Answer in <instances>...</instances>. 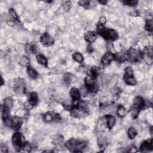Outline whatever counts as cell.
I'll return each instance as SVG.
<instances>
[{
    "mask_svg": "<svg viewBox=\"0 0 153 153\" xmlns=\"http://www.w3.org/2000/svg\"><path fill=\"white\" fill-rule=\"evenodd\" d=\"M112 92L113 93V95L114 96H119L121 93V90L118 88H114L113 90H112Z\"/></svg>",
    "mask_w": 153,
    "mask_h": 153,
    "instance_id": "8d00e7d4",
    "label": "cell"
},
{
    "mask_svg": "<svg viewBox=\"0 0 153 153\" xmlns=\"http://www.w3.org/2000/svg\"><path fill=\"white\" fill-rule=\"evenodd\" d=\"M96 33L102 37L105 40H111L115 41L118 38L117 32L113 29H109L104 27L103 25L98 24L97 32Z\"/></svg>",
    "mask_w": 153,
    "mask_h": 153,
    "instance_id": "3957f363",
    "label": "cell"
},
{
    "mask_svg": "<svg viewBox=\"0 0 153 153\" xmlns=\"http://www.w3.org/2000/svg\"><path fill=\"white\" fill-rule=\"evenodd\" d=\"M136 151H137V148L135 146L131 147V149L129 150V152H135Z\"/></svg>",
    "mask_w": 153,
    "mask_h": 153,
    "instance_id": "60d3db41",
    "label": "cell"
},
{
    "mask_svg": "<svg viewBox=\"0 0 153 153\" xmlns=\"http://www.w3.org/2000/svg\"><path fill=\"white\" fill-rule=\"evenodd\" d=\"M143 56L148 57L152 59L153 57V50L152 47L151 46H148L145 47V49L143 52Z\"/></svg>",
    "mask_w": 153,
    "mask_h": 153,
    "instance_id": "603a6c76",
    "label": "cell"
},
{
    "mask_svg": "<svg viewBox=\"0 0 153 153\" xmlns=\"http://www.w3.org/2000/svg\"><path fill=\"white\" fill-rule=\"evenodd\" d=\"M79 4L83 7L85 9H88V7H90V1H87V0H84V1H80L78 2Z\"/></svg>",
    "mask_w": 153,
    "mask_h": 153,
    "instance_id": "e575fe53",
    "label": "cell"
},
{
    "mask_svg": "<svg viewBox=\"0 0 153 153\" xmlns=\"http://www.w3.org/2000/svg\"><path fill=\"white\" fill-rule=\"evenodd\" d=\"M62 6L63 7L64 10H65L66 12H68L69 10V9H71V3L69 1H64L62 4Z\"/></svg>",
    "mask_w": 153,
    "mask_h": 153,
    "instance_id": "d590c367",
    "label": "cell"
},
{
    "mask_svg": "<svg viewBox=\"0 0 153 153\" xmlns=\"http://www.w3.org/2000/svg\"><path fill=\"white\" fill-rule=\"evenodd\" d=\"M9 13H10V15L11 16V17L16 21H17L18 22H20V19H19V18L18 16V15L17 14L16 12L14 11V9H9Z\"/></svg>",
    "mask_w": 153,
    "mask_h": 153,
    "instance_id": "d6a6232c",
    "label": "cell"
},
{
    "mask_svg": "<svg viewBox=\"0 0 153 153\" xmlns=\"http://www.w3.org/2000/svg\"><path fill=\"white\" fill-rule=\"evenodd\" d=\"M124 82L127 85L135 86L137 84L136 80L135 78L133 69L131 67H127L125 69V74L123 77Z\"/></svg>",
    "mask_w": 153,
    "mask_h": 153,
    "instance_id": "ba28073f",
    "label": "cell"
},
{
    "mask_svg": "<svg viewBox=\"0 0 153 153\" xmlns=\"http://www.w3.org/2000/svg\"><path fill=\"white\" fill-rule=\"evenodd\" d=\"M114 60H115L114 54L111 52H107L102 56L101 59V62L103 65L108 66Z\"/></svg>",
    "mask_w": 153,
    "mask_h": 153,
    "instance_id": "8fae6325",
    "label": "cell"
},
{
    "mask_svg": "<svg viewBox=\"0 0 153 153\" xmlns=\"http://www.w3.org/2000/svg\"><path fill=\"white\" fill-rule=\"evenodd\" d=\"M98 3L102 5H106L107 3V1H98Z\"/></svg>",
    "mask_w": 153,
    "mask_h": 153,
    "instance_id": "b9f144b4",
    "label": "cell"
},
{
    "mask_svg": "<svg viewBox=\"0 0 153 153\" xmlns=\"http://www.w3.org/2000/svg\"><path fill=\"white\" fill-rule=\"evenodd\" d=\"M12 141L14 148L17 151H23L24 147L27 143L25 136L22 133L19 132H16L13 134Z\"/></svg>",
    "mask_w": 153,
    "mask_h": 153,
    "instance_id": "5b68a950",
    "label": "cell"
},
{
    "mask_svg": "<svg viewBox=\"0 0 153 153\" xmlns=\"http://www.w3.org/2000/svg\"><path fill=\"white\" fill-rule=\"evenodd\" d=\"M26 51L28 53L35 54L37 52V47L34 44H28L26 47Z\"/></svg>",
    "mask_w": 153,
    "mask_h": 153,
    "instance_id": "f1b7e54d",
    "label": "cell"
},
{
    "mask_svg": "<svg viewBox=\"0 0 153 153\" xmlns=\"http://www.w3.org/2000/svg\"><path fill=\"white\" fill-rule=\"evenodd\" d=\"M41 43L45 46H51L54 44V40L53 38L48 33H44L41 37Z\"/></svg>",
    "mask_w": 153,
    "mask_h": 153,
    "instance_id": "5bb4252c",
    "label": "cell"
},
{
    "mask_svg": "<svg viewBox=\"0 0 153 153\" xmlns=\"http://www.w3.org/2000/svg\"><path fill=\"white\" fill-rule=\"evenodd\" d=\"M1 86H3L4 84V80H3V78L2 77V75H1Z\"/></svg>",
    "mask_w": 153,
    "mask_h": 153,
    "instance_id": "ee69618b",
    "label": "cell"
},
{
    "mask_svg": "<svg viewBox=\"0 0 153 153\" xmlns=\"http://www.w3.org/2000/svg\"><path fill=\"white\" fill-rule=\"evenodd\" d=\"M43 119L46 122H58L61 120V118L59 114L55 113L53 112H49L44 115Z\"/></svg>",
    "mask_w": 153,
    "mask_h": 153,
    "instance_id": "30bf717a",
    "label": "cell"
},
{
    "mask_svg": "<svg viewBox=\"0 0 153 153\" xmlns=\"http://www.w3.org/2000/svg\"><path fill=\"white\" fill-rule=\"evenodd\" d=\"M146 106L144 99L140 96H138L135 98L133 105L130 109V113L133 119L138 118L140 111L143 109Z\"/></svg>",
    "mask_w": 153,
    "mask_h": 153,
    "instance_id": "277c9868",
    "label": "cell"
},
{
    "mask_svg": "<svg viewBox=\"0 0 153 153\" xmlns=\"http://www.w3.org/2000/svg\"><path fill=\"white\" fill-rule=\"evenodd\" d=\"M140 151L142 152L150 151L153 150V141L152 139L145 141L142 142L139 148Z\"/></svg>",
    "mask_w": 153,
    "mask_h": 153,
    "instance_id": "9a60e30c",
    "label": "cell"
},
{
    "mask_svg": "<svg viewBox=\"0 0 153 153\" xmlns=\"http://www.w3.org/2000/svg\"><path fill=\"white\" fill-rule=\"evenodd\" d=\"M137 134H138V133H137L136 130L134 127H131L129 129L128 136L131 139H133L135 137L137 136Z\"/></svg>",
    "mask_w": 153,
    "mask_h": 153,
    "instance_id": "f546056e",
    "label": "cell"
},
{
    "mask_svg": "<svg viewBox=\"0 0 153 153\" xmlns=\"http://www.w3.org/2000/svg\"><path fill=\"white\" fill-rule=\"evenodd\" d=\"M38 102V95L36 92H33L29 95L28 103L31 106H36Z\"/></svg>",
    "mask_w": 153,
    "mask_h": 153,
    "instance_id": "ffe728a7",
    "label": "cell"
},
{
    "mask_svg": "<svg viewBox=\"0 0 153 153\" xmlns=\"http://www.w3.org/2000/svg\"><path fill=\"white\" fill-rule=\"evenodd\" d=\"M117 114L120 117H124L125 116L126 109L122 105H119L118 106L117 109Z\"/></svg>",
    "mask_w": 153,
    "mask_h": 153,
    "instance_id": "484cf974",
    "label": "cell"
},
{
    "mask_svg": "<svg viewBox=\"0 0 153 153\" xmlns=\"http://www.w3.org/2000/svg\"><path fill=\"white\" fill-rule=\"evenodd\" d=\"M37 61L38 63H39L41 65L44 66L45 67H48V61L47 58L45 56L41 54H38L37 56Z\"/></svg>",
    "mask_w": 153,
    "mask_h": 153,
    "instance_id": "7402d4cb",
    "label": "cell"
},
{
    "mask_svg": "<svg viewBox=\"0 0 153 153\" xmlns=\"http://www.w3.org/2000/svg\"><path fill=\"white\" fill-rule=\"evenodd\" d=\"M27 74L32 79H37L38 77V74L37 71L31 66L27 67Z\"/></svg>",
    "mask_w": 153,
    "mask_h": 153,
    "instance_id": "44dd1931",
    "label": "cell"
},
{
    "mask_svg": "<svg viewBox=\"0 0 153 153\" xmlns=\"http://www.w3.org/2000/svg\"><path fill=\"white\" fill-rule=\"evenodd\" d=\"M31 148H31V145H30L28 142H27V143L26 144L25 147H24L23 151H25V152H30L31 150Z\"/></svg>",
    "mask_w": 153,
    "mask_h": 153,
    "instance_id": "74e56055",
    "label": "cell"
},
{
    "mask_svg": "<svg viewBox=\"0 0 153 153\" xmlns=\"http://www.w3.org/2000/svg\"><path fill=\"white\" fill-rule=\"evenodd\" d=\"M84 39L89 43L94 42L98 38V34L94 31H88L84 34Z\"/></svg>",
    "mask_w": 153,
    "mask_h": 153,
    "instance_id": "2e32d148",
    "label": "cell"
},
{
    "mask_svg": "<svg viewBox=\"0 0 153 153\" xmlns=\"http://www.w3.org/2000/svg\"><path fill=\"white\" fill-rule=\"evenodd\" d=\"M20 64L22 66L24 67H28L30 66V62H29V60L27 57H25V56H23V57L21 59L20 61Z\"/></svg>",
    "mask_w": 153,
    "mask_h": 153,
    "instance_id": "1f68e13d",
    "label": "cell"
},
{
    "mask_svg": "<svg viewBox=\"0 0 153 153\" xmlns=\"http://www.w3.org/2000/svg\"><path fill=\"white\" fill-rule=\"evenodd\" d=\"M145 29L147 31L150 32V33H152L153 31V20L152 19H147L146 20V25L144 27Z\"/></svg>",
    "mask_w": 153,
    "mask_h": 153,
    "instance_id": "d4e9b609",
    "label": "cell"
},
{
    "mask_svg": "<svg viewBox=\"0 0 153 153\" xmlns=\"http://www.w3.org/2000/svg\"><path fill=\"white\" fill-rule=\"evenodd\" d=\"M53 144L54 146L56 149L62 150L63 149L65 144H63V138L61 135H56L53 137Z\"/></svg>",
    "mask_w": 153,
    "mask_h": 153,
    "instance_id": "7c38bea8",
    "label": "cell"
},
{
    "mask_svg": "<svg viewBox=\"0 0 153 153\" xmlns=\"http://www.w3.org/2000/svg\"><path fill=\"white\" fill-rule=\"evenodd\" d=\"M1 151L3 153H5V152H8V150H7V147L5 146H3V145H1Z\"/></svg>",
    "mask_w": 153,
    "mask_h": 153,
    "instance_id": "ab89813d",
    "label": "cell"
},
{
    "mask_svg": "<svg viewBox=\"0 0 153 153\" xmlns=\"http://www.w3.org/2000/svg\"><path fill=\"white\" fill-rule=\"evenodd\" d=\"M23 80L20 78H18L16 81L15 82L14 86V90L16 93H18L19 95L21 93L24 94L25 93V83Z\"/></svg>",
    "mask_w": 153,
    "mask_h": 153,
    "instance_id": "9c48e42d",
    "label": "cell"
},
{
    "mask_svg": "<svg viewBox=\"0 0 153 153\" xmlns=\"http://www.w3.org/2000/svg\"><path fill=\"white\" fill-rule=\"evenodd\" d=\"M3 105L7 108L10 109L13 105V100L11 98H7L4 99Z\"/></svg>",
    "mask_w": 153,
    "mask_h": 153,
    "instance_id": "83f0119b",
    "label": "cell"
},
{
    "mask_svg": "<svg viewBox=\"0 0 153 153\" xmlns=\"http://www.w3.org/2000/svg\"><path fill=\"white\" fill-rule=\"evenodd\" d=\"M72 58L77 62L78 63H82L84 61V57L83 54L80 53L78 52L74 53L72 54Z\"/></svg>",
    "mask_w": 153,
    "mask_h": 153,
    "instance_id": "4316f807",
    "label": "cell"
},
{
    "mask_svg": "<svg viewBox=\"0 0 153 153\" xmlns=\"http://www.w3.org/2000/svg\"><path fill=\"white\" fill-rule=\"evenodd\" d=\"M126 55L127 61L132 63L139 62L143 59V52H142L139 49L133 47L130 48L127 51Z\"/></svg>",
    "mask_w": 153,
    "mask_h": 153,
    "instance_id": "8992f818",
    "label": "cell"
},
{
    "mask_svg": "<svg viewBox=\"0 0 153 153\" xmlns=\"http://www.w3.org/2000/svg\"><path fill=\"white\" fill-rule=\"evenodd\" d=\"M71 107V115L74 118H82L86 116L89 112L88 103L84 101H79Z\"/></svg>",
    "mask_w": 153,
    "mask_h": 153,
    "instance_id": "6da1fadb",
    "label": "cell"
},
{
    "mask_svg": "<svg viewBox=\"0 0 153 153\" xmlns=\"http://www.w3.org/2000/svg\"><path fill=\"white\" fill-rule=\"evenodd\" d=\"M87 50L89 52H92V47L90 46H88L87 47Z\"/></svg>",
    "mask_w": 153,
    "mask_h": 153,
    "instance_id": "7bdbcfd3",
    "label": "cell"
},
{
    "mask_svg": "<svg viewBox=\"0 0 153 153\" xmlns=\"http://www.w3.org/2000/svg\"><path fill=\"white\" fill-rule=\"evenodd\" d=\"M95 80L96 79H94L89 75L87 76L84 79L86 89L91 93H96L99 89L98 84L95 81Z\"/></svg>",
    "mask_w": 153,
    "mask_h": 153,
    "instance_id": "52a82bcc",
    "label": "cell"
},
{
    "mask_svg": "<svg viewBox=\"0 0 153 153\" xmlns=\"http://www.w3.org/2000/svg\"><path fill=\"white\" fill-rule=\"evenodd\" d=\"M99 69L97 67H94L91 69L89 75H90L94 79H96V78H97V77L99 75Z\"/></svg>",
    "mask_w": 153,
    "mask_h": 153,
    "instance_id": "4dcf8cb0",
    "label": "cell"
},
{
    "mask_svg": "<svg viewBox=\"0 0 153 153\" xmlns=\"http://www.w3.org/2000/svg\"><path fill=\"white\" fill-rule=\"evenodd\" d=\"M106 23V18L105 17H102L100 18V20H99V24H100V25H104V24Z\"/></svg>",
    "mask_w": 153,
    "mask_h": 153,
    "instance_id": "f35d334b",
    "label": "cell"
},
{
    "mask_svg": "<svg viewBox=\"0 0 153 153\" xmlns=\"http://www.w3.org/2000/svg\"><path fill=\"white\" fill-rule=\"evenodd\" d=\"M63 79L65 82L69 84L75 83L77 82L76 77L74 74L69 73V72L66 73L65 75H64Z\"/></svg>",
    "mask_w": 153,
    "mask_h": 153,
    "instance_id": "d6986e66",
    "label": "cell"
},
{
    "mask_svg": "<svg viewBox=\"0 0 153 153\" xmlns=\"http://www.w3.org/2000/svg\"><path fill=\"white\" fill-rule=\"evenodd\" d=\"M122 3L126 5L135 6L138 4V1L136 0H126V1H122Z\"/></svg>",
    "mask_w": 153,
    "mask_h": 153,
    "instance_id": "836d02e7",
    "label": "cell"
},
{
    "mask_svg": "<svg viewBox=\"0 0 153 153\" xmlns=\"http://www.w3.org/2000/svg\"><path fill=\"white\" fill-rule=\"evenodd\" d=\"M115 60L119 63H123L127 61V58L126 54H123L122 53H118L114 54Z\"/></svg>",
    "mask_w": 153,
    "mask_h": 153,
    "instance_id": "cb8c5ba5",
    "label": "cell"
},
{
    "mask_svg": "<svg viewBox=\"0 0 153 153\" xmlns=\"http://www.w3.org/2000/svg\"><path fill=\"white\" fill-rule=\"evenodd\" d=\"M105 118L106 120V124L107 127L109 130H111L116 124V118L114 116L108 114L105 116Z\"/></svg>",
    "mask_w": 153,
    "mask_h": 153,
    "instance_id": "ac0fdd59",
    "label": "cell"
},
{
    "mask_svg": "<svg viewBox=\"0 0 153 153\" xmlns=\"http://www.w3.org/2000/svg\"><path fill=\"white\" fill-rule=\"evenodd\" d=\"M69 95L71 96V98L73 100V102H78L80 100V98H81V93L79 90L77 88L73 87L70 90Z\"/></svg>",
    "mask_w": 153,
    "mask_h": 153,
    "instance_id": "e0dca14e",
    "label": "cell"
},
{
    "mask_svg": "<svg viewBox=\"0 0 153 153\" xmlns=\"http://www.w3.org/2000/svg\"><path fill=\"white\" fill-rule=\"evenodd\" d=\"M22 124V120L21 118L15 116L13 117H12V121H11V125L10 128L12 129L14 131H18L20 128Z\"/></svg>",
    "mask_w": 153,
    "mask_h": 153,
    "instance_id": "4fadbf2b",
    "label": "cell"
},
{
    "mask_svg": "<svg viewBox=\"0 0 153 153\" xmlns=\"http://www.w3.org/2000/svg\"><path fill=\"white\" fill-rule=\"evenodd\" d=\"M87 142L86 141L71 138L65 143V147L71 152H80L87 147Z\"/></svg>",
    "mask_w": 153,
    "mask_h": 153,
    "instance_id": "7a4b0ae2",
    "label": "cell"
}]
</instances>
